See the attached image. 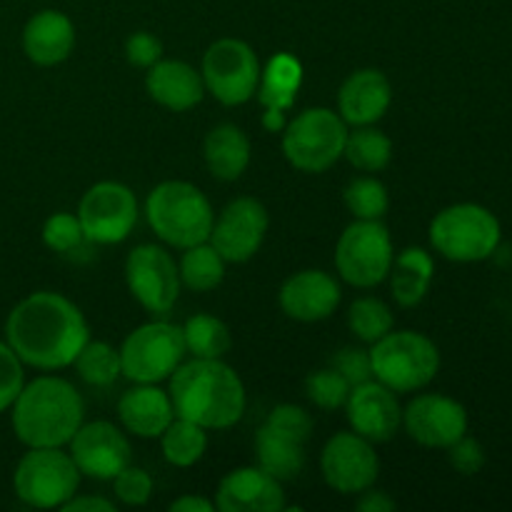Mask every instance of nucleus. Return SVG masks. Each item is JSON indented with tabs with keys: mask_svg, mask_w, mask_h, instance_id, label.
Listing matches in <instances>:
<instances>
[{
	"mask_svg": "<svg viewBox=\"0 0 512 512\" xmlns=\"http://www.w3.org/2000/svg\"><path fill=\"white\" fill-rule=\"evenodd\" d=\"M88 340L85 315L73 300L53 290L30 293L5 318V343L20 363L45 373L73 365Z\"/></svg>",
	"mask_w": 512,
	"mask_h": 512,
	"instance_id": "1",
	"label": "nucleus"
},
{
	"mask_svg": "<svg viewBox=\"0 0 512 512\" xmlns=\"http://www.w3.org/2000/svg\"><path fill=\"white\" fill-rule=\"evenodd\" d=\"M170 400L178 418L193 420L205 430H228L245 413V385L223 360L193 358L170 375Z\"/></svg>",
	"mask_w": 512,
	"mask_h": 512,
	"instance_id": "2",
	"label": "nucleus"
},
{
	"mask_svg": "<svg viewBox=\"0 0 512 512\" xmlns=\"http://www.w3.org/2000/svg\"><path fill=\"white\" fill-rule=\"evenodd\" d=\"M10 410L15 438L25 448H63L85 423L83 395L58 375L25 383Z\"/></svg>",
	"mask_w": 512,
	"mask_h": 512,
	"instance_id": "3",
	"label": "nucleus"
},
{
	"mask_svg": "<svg viewBox=\"0 0 512 512\" xmlns=\"http://www.w3.org/2000/svg\"><path fill=\"white\" fill-rule=\"evenodd\" d=\"M145 215L155 235L178 250L205 243L215 223L208 195L185 180H165L155 185L145 200Z\"/></svg>",
	"mask_w": 512,
	"mask_h": 512,
	"instance_id": "4",
	"label": "nucleus"
},
{
	"mask_svg": "<svg viewBox=\"0 0 512 512\" xmlns=\"http://www.w3.org/2000/svg\"><path fill=\"white\" fill-rule=\"evenodd\" d=\"M503 240V225L493 210L478 203H455L430 223V245L450 263H483Z\"/></svg>",
	"mask_w": 512,
	"mask_h": 512,
	"instance_id": "5",
	"label": "nucleus"
},
{
	"mask_svg": "<svg viewBox=\"0 0 512 512\" xmlns=\"http://www.w3.org/2000/svg\"><path fill=\"white\" fill-rule=\"evenodd\" d=\"M373 380L393 393H415L428 388L440 370V350L428 335L415 330H390L370 350Z\"/></svg>",
	"mask_w": 512,
	"mask_h": 512,
	"instance_id": "6",
	"label": "nucleus"
},
{
	"mask_svg": "<svg viewBox=\"0 0 512 512\" xmlns=\"http://www.w3.org/2000/svg\"><path fill=\"white\" fill-rule=\"evenodd\" d=\"M348 125L335 110L308 108L288 120L283 155L300 173H325L343 158Z\"/></svg>",
	"mask_w": 512,
	"mask_h": 512,
	"instance_id": "7",
	"label": "nucleus"
},
{
	"mask_svg": "<svg viewBox=\"0 0 512 512\" xmlns=\"http://www.w3.org/2000/svg\"><path fill=\"white\" fill-rule=\"evenodd\" d=\"M80 470L63 448H28L13 473L20 503L38 510L63 508L80 488Z\"/></svg>",
	"mask_w": 512,
	"mask_h": 512,
	"instance_id": "8",
	"label": "nucleus"
},
{
	"mask_svg": "<svg viewBox=\"0 0 512 512\" xmlns=\"http://www.w3.org/2000/svg\"><path fill=\"white\" fill-rule=\"evenodd\" d=\"M313 433V418L300 405H275L255 435V455L265 473L280 483L295 480L305 468V443Z\"/></svg>",
	"mask_w": 512,
	"mask_h": 512,
	"instance_id": "9",
	"label": "nucleus"
},
{
	"mask_svg": "<svg viewBox=\"0 0 512 512\" xmlns=\"http://www.w3.org/2000/svg\"><path fill=\"white\" fill-rule=\"evenodd\" d=\"M118 350L120 370L133 383H163L188 355L183 328L168 320L140 325L123 340Z\"/></svg>",
	"mask_w": 512,
	"mask_h": 512,
	"instance_id": "10",
	"label": "nucleus"
},
{
	"mask_svg": "<svg viewBox=\"0 0 512 512\" xmlns=\"http://www.w3.org/2000/svg\"><path fill=\"white\" fill-rule=\"evenodd\" d=\"M393 260V238L380 220H355L335 245V268L353 288L368 290L383 283Z\"/></svg>",
	"mask_w": 512,
	"mask_h": 512,
	"instance_id": "11",
	"label": "nucleus"
},
{
	"mask_svg": "<svg viewBox=\"0 0 512 512\" xmlns=\"http://www.w3.org/2000/svg\"><path fill=\"white\" fill-rule=\"evenodd\" d=\"M260 73H263V68H260L255 50L238 38L215 40L205 50L203 65H200L205 90L228 108L255 98Z\"/></svg>",
	"mask_w": 512,
	"mask_h": 512,
	"instance_id": "12",
	"label": "nucleus"
},
{
	"mask_svg": "<svg viewBox=\"0 0 512 512\" xmlns=\"http://www.w3.org/2000/svg\"><path fill=\"white\" fill-rule=\"evenodd\" d=\"M75 215L83 225L88 243L118 245L130 238L138 223V198L128 185L100 180L85 190Z\"/></svg>",
	"mask_w": 512,
	"mask_h": 512,
	"instance_id": "13",
	"label": "nucleus"
},
{
	"mask_svg": "<svg viewBox=\"0 0 512 512\" xmlns=\"http://www.w3.org/2000/svg\"><path fill=\"white\" fill-rule=\"evenodd\" d=\"M125 283L130 295L155 318H165L180 295V270L173 255L160 245H138L125 260Z\"/></svg>",
	"mask_w": 512,
	"mask_h": 512,
	"instance_id": "14",
	"label": "nucleus"
},
{
	"mask_svg": "<svg viewBox=\"0 0 512 512\" xmlns=\"http://www.w3.org/2000/svg\"><path fill=\"white\" fill-rule=\"evenodd\" d=\"M320 473L335 493L360 495L378 480L380 460L370 440L353 430H343L325 443L320 453Z\"/></svg>",
	"mask_w": 512,
	"mask_h": 512,
	"instance_id": "15",
	"label": "nucleus"
},
{
	"mask_svg": "<svg viewBox=\"0 0 512 512\" xmlns=\"http://www.w3.org/2000/svg\"><path fill=\"white\" fill-rule=\"evenodd\" d=\"M268 210L255 198H235L220 210L210 230V245L225 263H248L268 235Z\"/></svg>",
	"mask_w": 512,
	"mask_h": 512,
	"instance_id": "16",
	"label": "nucleus"
},
{
	"mask_svg": "<svg viewBox=\"0 0 512 512\" xmlns=\"http://www.w3.org/2000/svg\"><path fill=\"white\" fill-rule=\"evenodd\" d=\"M403 425L405 433L423 448L448 450L468 433V410L448 395L423 393L405 405Z\"/></svg>",
	"mask_w": 512,
	"mask_h": 512,
	"instance_id": "17",
	"label": "nucleus"
},
{
	"mask_svg": "<svg viewBox=\"0 0 512 512\" xmlns=\"http://www.w3.org/2000/svg\"><path fill=\"white\" fill-rule=\"evenodd\" d=\"M68 445L80 475L93 480H113L133 460L128 435L108 420L83 423Z\"/></svg>",
	"mask_w": 512,
	"mask_h": 512,
	"instance_id": "18",
	"label": "nucleus"
},
{
	"mask_svg": "<svg viewBox=\"0 0 512 512\" xmlns=\"http://www.w3.org/2000/svg\"><path fill=\"white\" fill-rule=\"evenodd\" d=\"M345 415L353 433L363 435L370 443H388L403 425V408L390 388L378 380H368L350 390Z\"/></svg>",
	"mask_w": 512,
	"mask_h": 512,
	"instance_id": "19",
	"label": "nucleus"
},
{
	"mask_svg": "<svg viewBox=\"0 0 512 512\" xmlns=\"http://www.w3.org/2000/svg\"><path fill=\"white\" fill-rule=\"evenodd\" d=\"M215 508L220 512H283L285 490L260 465L230 470L218 485Z\"/></svg>",
	"mask_w": 512,
	"mask_h": 512,
	"instance_id": "20",
	"label": "nucleus"
},
{
	"mask_svg": "<svg viewBox=\"0 0 512 512\" xmlns=\"http://www.w3.org/2000/svg\"><path fill=\"white\" fill-rule=\"evenodd\" d=\"M343 300L338 280L325 270H300L280 288V308L298 323H320L338 310Z\"/></svg>",
	"mask_w": 512,
	"mask_h": 512,
	"instance_id": "21",
	"label": "nucleus"
},
{
	"mask_svg": "<svg viewBox=\"0 0 512 512\" xmlns=\"http://www.w3.org/2000/svg\"><path fill=\"white\" fill-rule=\"evenodd\" d=\"M393 103V88L385 73L375 68H360L345 78L338 90V115L345 125H375Z\"/></svg>",
	"mask_w": 512,
	"mask_h": 512,
	"instance_id": "22",
	"label": "nucleus"
},
{
	"mask_svg": "<svg viewBox=\"0 0 512 512\" xmlns=\"http://www.w3.org/2000/svg\"><path fill=\"white\" fill-rule=\"evenodd\" d=\"M118 418L125 433L135 438L153 440L163 435V430L173 423V400L158 383H135V388L125 390L118 400Z\"/></svg>",
	"mask_w": 512,
	"mask_h": 512,
	"instance_id": "23",
	"label": "nucleus"
},
{
	"mask_svg": "<svg viewBox=\"0 0 512 512\" xmlns=\"http://www.w3.org/2000/svg\"><path fill=\"white\" fill-rule=\"evenodd\" d=\"M75 48V25L55 8L38 10L23 28V53L30 63L53 68L70 58Z\"/></svg>",
	"mask_w": 512,
	"mask_h": 512,
	"instance_id": "24",
	"label": "nucleus"
},
{
	"mask_svg": "<svg viewBox=\"0 0 512 512\" xmlns=\"http://www.w3.org/2000/svg\"><path fill=\"white\" fill-rule=\"evenodd\" d=\"M145 90H148V95L155 103L168 110H175V113H185V110L195 108L205 98V93H208L200 70H195L185 60L163 58L148 68Z\"/></svg>",
	"mask_w": 512,
	"mask_h": 512,
	"instance_id": "25",
	"label": "nucleus"
},
{
	"mask_svg": "<svg viewBox=\"0 0 512 512\" xmlns=\"http://www.w3.org/2000/svg\"><path fill=\"white\" fill-rule=\"evenodd\" d=\"M250 155H253L250 138L245 135L243 128H238V125H215V128L205 135L203 158L213 178L225 180V183L238 180L240 175L248 170Z\"/></svg>",
	"mask_w": 512,
	"mask_h": 512,
	"instance_id": "26",
	"label": "nucleus"
},
{
	"mask_svg": "<svg viewBox=\"0 0 512 512\" xmlns=\"http://www.w3.org/2000/svg\"><path fill=\"white\" fill-rule=\"evenodd\" d=\"M390 293L400 308H415L430 293L435 280V260L425 248H405L388 273Z\"/></svg>",
	"mask_w": 512,
	"mask_h": 512,
	"instance_id": "27",
	"label": "nucleus"
},
{
	"mask_svg": "<svg viewBox=\"0 0 512 512\" xmlns=\"http://www.w3.org/2000/svg\"><path fill=\"white\" fill-rule=\"evenodd\" d=\"M300 83H303V65L288 53H278L268 60L265 70L260 73L255 98L263 108L285 110L288 113L295 103Z\"/></svg>",
	"mask_w": 512,
	"mask_h": 512,
	"instance_id": "28",
	"label": "nucleus"
},
{
	"mask_svg": "<svg viewBox=\"0 0 512 512\" xmlns=\"http://www.w3.org/2000/svg\"><path fill=\"white\" fill-rule=\"evenodd\" d=\"M158 440L163 458L173 468H193L195 463L203 460L205 450H208V430L200 428L193 420L178 418V415H175L173 423L163 430Z\"/></svg>",
	"mask_w": 512,
	"mask_h": 512,
	"instance_id": "29",
	"label": "nucleus"
},
{
	"mask_svg": "<svg viewBox=\"0 0 512 512\" xmlns=\"http://www.w3.org/2000/svg\"><path fill=\"white\" fill-rule=\"evenodd\" d=\"M225 265L228 263L223 260V255L210 245V240H205V243L183 250V258L178 263L180 283L193 293H210L223 283Z\"/></svg>",
	"mask_w": 512,
	"mask_h": 512,
	"instance_id": "30",
	"label": "nucleus"
},
{
	"mask_svg": "<svg viewBox=\"0 0 512 512\" xmlns=\"http://www.w3.org/2000/svg\"><path fill=\"white\" fill-rule=\"evenodd\" d=\"M183 338L185 350L193 358L223 360L233 348V335H230L228 325L208 313H198L185 320Z\"/></svg>",
	"mask_w": 512,
	"mask_h": 512,
	"instance_id": "31",
	"label": "nucleus"
},
{
	"mask_svg": "<svg viewBox=\"0 0 512 512\" xmlns=\"http://www.w3.org/2000/svg\"><path fill=\"white\" fill-rule=\"evenodd\" d=\"M343 158L355 170L380 173L383 168H388L390 158H393V140L373 125H360V128L348 130Z\"/></svg>",
	"mask_w": 512,
	"mask_h": 512,
	"instance_id": "32",
	"label": "nucleus"
},
{
	"mask_svg": "<svg viewBox=\"0 0 512 512\" xmlns=\"http://www.w3.org/2000/svg\"><path fill=\"white\" fill-rule=\"evenodd\" d=\"M75 370L93 388H108L123 375L120 370V350L105 340H88L75 358Z\"/></svg>",
	"mask_w": 512,
	"mask_h": 512,
	"instance_id": "33",
	"label": "nucleus"
},
{
	"mask_svg": "<svg viewBox=\"0 0 512 512\" xmlns=\"http://www.w3.org/2000/svg\"><path fill=\"white\" fill-rule=\"evenodd\" d=\"M393 325H395L393 310H390L383 300L370 298V295L355 300L348 310L350 333H353L358 340H363V343H370V345L378 343L380 338H385V335L393 330Z\"/></svg>",
	"mask_w": 512,
	"mask_h": 512,
	"instance_id": "34",
	"label": "nucleus"
},
{
	"mask_svg": "<svg viewBox=\"0 0 512 512\" xmlns=\"http://www.w3.org/2000/svg\"><path fill=\"white\" fill-rule=\"evenodd\" d=\"M345 208L355 220H383L390 208L388 188L373 175L350 180L343 193Z\"/></svg>",
	"mask_w": 512,
	"mask_h": 512,
	"instance_id": "35",
	"label": "nucleus"
},
{
	"mask_svg": "<svg viewBox=\"0 0 512 512\" xmlns=\"http://www.w3.org/2000/svg\"><path fill=\"white\" fill-rule=\"evenodd\" d=\"M350 390H353V385H350L333 365L323 370H315V373H310L308 380H305V395H308L310 403L320 410L345 408Z\"/></svg>",
	"mask_w": 512,
	"mask_h": 512,
	"instance_id": "36",
	"label": "nucleus"
},
{
	"mask_svg": "<svg viewBox=\"0 0 512 512\" xmlns=\"http://www.w3.org/2000/svg\"><path fill=\"white\" fill-rule=\"evenodd\" d=\"M43 243L45 248H50L53 253L68 255L73 250H78L85 243L83 225H80L78 215L73 213H53L43 223Z\"/></svg>",
	"mask_w": 512,
	"mask_h": 512,
	"instance_id": "37",
	"label": "nucleus"
},
{
	"mask_svg": "<svg viewBox=\"0 0 512 512\" xmlns=\"http://www.w3.org/2000/svg\"><path fill=\"white\" fill-rule=\"evenodd\" d=\"M113 483L120 503L130 505V508H140L153 495V478H150V473L143 468H135L133 463L120 470L113 478Z\"/></svg>",
	"mask_w": 512,
	"mask_h": 512,
	"instance_id": "38",
	"label": "nucleus"
},
{
	"mask_svg": "<svg viewBox=\"0 0 512 512\" xmlns=\"http://www.w3.org/2000/svg\"><path fill=\"white\" fill-rule=\"evenodd\" d=\"M25 385V365L8 343H0V413L10 410Z\"/></svg>",
	"mask_w": 512,
	"mask_h": 512,
	"instance_id": "39",
	"label": "nucleus"
},
{
	"mask_svg": "<svg viewBox=\"0 0 512 512\" xmlns=\"http://www.w3.org/2000/svg\"><path fill=\"white\" fill-rule=\"evenodd\" d=\"M333 368L348 380L350 385H360L373 380V363H370V350L363 348H343L335 353Z\"/></svg>",
	"mask_w": 512,
	"mask_h": 512,
	"instance_id": "40",
	"label": "nucleus"
},
{
	"mask_svg": "<svg viewBox=\"0 0 512 512\" xmlns=\"http://www.w3.org/2000/svg\"><path fill=\"white\" fill-rule=\"evenodd\" d=\"M125 58L133 68L148 70L150 65L163 58V43H160L158 35L148 33V30H138V33L125 40Z\"/></svg>",
	"mask_w": 512,
	"mask_h": 512,
	"instance_id": "41",
	"label": "nucleus"
},
{
	"mask_svg": "<svg viewBox=\"0 0 512 512\" xmlns=\"http://www.w3.org/2000/svg\"><path fill=\"white\" fill-rule=\"evenodd\" d=\"M450 465L458 470L460 475H475L483 470L485 465V448L475 438H470L468 433L460 440H455L448 448Z\"/></svg>",
	"mask_w": 512,
	"mask_h": 512,
	"instance_id": "42",
	"label": "nucleus"
},
{
	"mask_svg": "<svg viewBox=\"0 0 512 512\" xmlns=\"http://www.w3.org/2000/svg\"><path fill=\"white\" fill-rule=\"evenodd\" d=\"M63 512H115V505L100 495H78L75 493L68 503L60 508Z\"/></svg>",
	"mask_w": 512,
	"mask_h": 512,
	"instance_id": "43",
	"label": "nucleus"
},
{
	"mask_svg": "<svg viewBox=\"0 0 512 512\" xmlns=\"http://www.w3.org/2000/svg\"><path fill=\"white\" fill-rule=\"evenodd\" d=\"M360 495H363V498H360L358 505H355L360 512H390L398 508V503H395L388 493H383V490L368 488Z\"/></svg>",
	"mask_w": 512,
	"mask_h": 512,
	"instance_id": "44",
	"label": "nucleus"
},
{
	"mask_svg": "<svg viewBox=\"0 0 512 512\" xmlns=\"http://www.w3.org/2000/svg\"><path fill=\"white\" fill-rule=\"evenodd\" d=\"M170 510L173 512H213L215 503H210L203 495H183V498L173 500L170 503Z\"/></svg>",
	"mask_w": 512,
	"mask_h": 512,
	"instance_id": "45",
	"label": "nucleus"
},
{
	"mask_svg": "<svg viewBox=\"0 0 512 512\" xmlns=\"http://www.w3.org/2000/svg\"><path fill=\"white\" fill-rule=\"evenodd\" d=\"M285 125H288V118H285V110L265 108V113H263V128L268 130V133H283Z\"/></svg>",
	"mask_w": 512,
	"mask_h": 512,
	"instance_id": "46",
	"label": "nucleus"
}]
</instances>
